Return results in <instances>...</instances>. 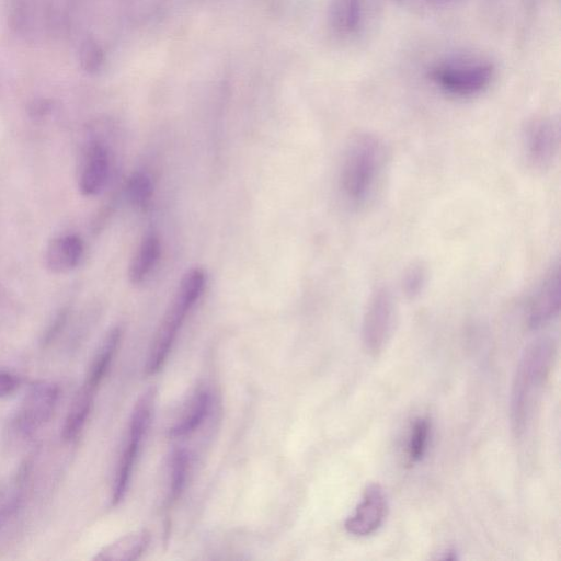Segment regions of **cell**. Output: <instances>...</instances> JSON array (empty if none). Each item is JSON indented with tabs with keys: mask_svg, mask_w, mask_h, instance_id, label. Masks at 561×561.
Here are the masks:
<instances>
[{
	"mask_svg": "<svg viewBox=\"0 0 561 561\" xmlns=\"http://www.w3.org/2000/svg\"><path fill=\"white\" fill-rule=\"evenodd\" d=\"M427 282V268L422 263H413L404 272L402 278V289L404 294L414 298L419 296Z\"/></svg>",
	"mask_w": 561,
	"mask_h": 561,
	"instance_id": "22",
	"label": "cell"
},
{
	"mask_svg": "<svg viewBox=\"0 0 561 561\" xmlns=\"http://www.w3.org/2000/svg\"><path fill=\"white\" fill-rule=\"evenodd\" d=\"M108 175L107 148L100 141H93L83 156L78 182L80 192L85 196L99 194L105 186Z\"/></svg>",
	"mask_w": 561,
	"mask_h": 561,
	"instance_id": "11",
	"label": "cell"
},
{
	"mask_svg": "<svg viewBox=\"0 0 561 561\" xmlns=\"http://www.w3.org/2000/svg\"><path fill=\"white\" fill-rule=\"evenodd\" d=\"M522 139L523 153L530 168L543 170L551 164L559 144V128L552 118L541 115L528 119Z\"/></svg>",
	"mask_w": 561,
	"mask_h": 561,
	"instance_id": "8",
	"label": "cell"
},
{
	"mask_svg": "<svg viewBox=\"0 0 561 561\" xmlns=\"http://www.w3.org/2000/svg\"><path fill=\"white\" fill-rule=\"evenodd\" d=\"M68 313H69L68 309L64 308L56 314V317L54 318L51 323L48 325L47 330L45 331V333L43 335L42 344L44 346L50 344L60 334L64 327L66 325V322L68 319Z\"/></svg>",
	"mask_w": 561,
	"mask_h": 561,
	"instance_id": "24",
	"label": "cell"
},
{
	"mask_svg": "<svg viewBox=\"0 0 561 561\" xmlns=\"http://www.w3.org/2000/svg\"><path fill=\"white\" fill-rule=\"evenodd\" d=\"M387 508L383 489L377 483H370L355 512L346 518L344 528L348 534L358 537L371 535L382 525Z\"/></svg>",
	"mask_w": 561,
	"mask_h": 561,
	"instance_id": "9",
	"label": "cell"
},
{
	"mask_svg": "<svg viewBox=\"0 0 561 561\" xmlns=\"http://www.w3.org/2000/svg\"><path fill=\"white\" fill-rule=\"evenodd\" d=\"M560 309V273L554 265L533 295L528 306V324L540 328L557 317Z\"/></svg>",
	"mask_w": 561,
	"mask_h": 561,
	"instance_id": "10",
	"label": "cell"
},
{
	"mask_svg": "<svg viewBox=\"0 0 561 561\" xmlns=\"http://www.w3.org/2000/svg\"><path fill=\"white\" fill-rule=\"evenodd\" d=\"M482 1H484V2H485V3H488V4H495V3H497L500 0H482Z\"/></svg>",
	"mask_w": 561,
	"mask_h": 561,
	"instance_id": "27",
	"label": "cell"
},
{
	"mask_svg": "<svg viewBox=\"0 0 561 561\" xmlns=\"http://www.w3.org/2000/svg\"><path fill=\"white\" fill-rule=\"evenodd\" d=\"M190 456L182 447L172 450L169 461V501H175L186 484Z\"/></svg>",
	"mask_w": 561,
	"mask_h": 561,
	"instance_id": "19",
	"label": "cell"
},
{
	"mask_svg": "<svg viewBox=\"0 0 561 561\" xmlns=\"http://www.w3.org/2000/svg\"><path fill=\"white\" fill-rule=\"evenodd\" d=\"M156 391L146 390L137 400L131 412L126 443L119 456L113 488L112 504H118L125 496L137 460L140 446L151 423L154 409Z\"/></svg>",
	"mask_w": 561,
	"mask_h": 561,
	"instance_id": "5",
	"label": "cell"
},
{
	"mask_svg": "<svg viewBox=\"0 0 561 561\" xmlns=\"http://www.w3.org/2000/svg\"><path fill=\"white\" fill-rule=\"evenodd\" d=\"M397 319V306L387 287L377 288L369 297L362 322V341L371 356L382 352L390 340Z\"/></svg>",
	"mask_w": 561,
	"mask_h": 561,
	"instance_id": "6",
	"label": "cell"
},
{
	"mask_svg": "<svg viewBox=\"0 0 561 561\" xmlns=\"http://www.w3.org/2000/svg\"><path fill=\"white\" fill-rule=\"evenodd\" d=\"M556 354L554 341L539 337L526 346L518 360L510 397L511 426L516 437H520L528 427L552 370Z\"/></svg>",
	"mask_w": 561,
	"mask_h": 561,
	"instance_id": "1",
	"label": "cell"
},
{
	"mask_svg": "<svg viewBox=\"0 0 561 561\" xmlns=\"http://www.w3.org/2000/svg\"><path fill=\"white\" fill-rule=\"evenodd\" d=\"M363 19V0H330L328 21L333 34L350 37L357 33Z\"/></svg>",
	"mask_w": 561,
	"mask_h": 561,
	"instance_id": "15",
	"label": "cell"
},
{
	"mask_svg": "<svg viewBox=\"0 0 561 561\" xmlns=\"http://www.w3.org/2000/svg\"><path fill=\"white\" fill-rule=\"evenodd\" d=\"M211 405L210 392L199 387L184 403L174 424L169 428L172 438L185 437L193 434L205 421Z\"/></svg>",
	"mask_w": 561,
	"mask_h": 561,
	"instance_id": "12",
	"label": "cell"
},
{
	"mask_svg": "<svg viewBox=\"0 0 561 561\" xmlns=\"http://www.w3.org/2000/svg\"><path fill=\"white\" fill-rule=\"evenodd\" d=\"M161 254L159 237L147 233L141 240L134 257L131 259L128 277L133 284H140L152 272Z\"/></svg>",
	"mask_w": 561,
	"mask_h": 561,
	"instance_id": "17",
	"label": "cell"
},
{
	"mask_svg": "<svg viewBox=\"0 0 561 561\" xmlns=\"http://www.w3.org/2000/svg\"><path fill=\"white\" fill-rule=\"evenodd\" d=\"M19 385V380L10 373L0 370V399L10 394Z\"/></svg>",
	"mask_w": 561,
	"mask_h": 561,
	"instance_id": "25",
	"label": "cell"
},
{
	"mask_svg": "<svg viewBox=\"0 0 561 561\" xmlns=\"http://www.w3.org/2000/svg\"><path fill=\"white\" fill-rule=\"evenodd\" d=\"M545 0H522L525 10L528 13L535 12L542 4Z\"/></svg>",
	"mask_w": 561,
	"mask_h": 561,
	"instance_id": "26",
	"label": "cell"
},
{
	"mask_svg": "<svg viewBox=\"0 0 561 561\" xmlns=\"http://www.w3.org/2000/svg\"><path fill=\"white\" fill-rule=\"evenodd\" d=\"M206 286L204 270H190L180 282L173 300L156 332L146 371L148 375L158 373L167 360L172 345L187 314L202 296Z\"/></svg>",
	"mask_w": 561,
	"mask_h": 561,
	"instance_id": "3",
	"label": "cell"
},
{
	"mask_svg": "<svg viewBox=\"0 0 561 561\" xmlns=\"http://www.w3.org/2000/svg\"><path fill=\"white\" fill-rule=\"evenodd\" d=\"M430 434V420L425 416L414 419L407 444V458L410 465L423 459L427 449Z\"/></svg>",
	"mask_w": 561,
	"mask_h": 561,
	"instance_id": "20",
	"label": "cell"
},
{
	"mask_svg": "<svg viewBox=\"0 0 561 561\" xmlns=\"http://www.w3.org/2000/svg\"><path fill=\"white\" fill-rule=\"evenodd\" d=\"M427 75L442 92L457 98H470L491 85L496 68L484 56L458 54L435 62Z\"/></svg>",
	"mask_w": 561,
	"mask_h": 561,
	"instance_id": "4",
	"label": "cell"
},
{
	"mask_svg": "<svg viewBox=\"0 0 561 561\" xmlns=\"http://www.w3.org/2000/svg\"><path fill=\"white\" fill-rule=\"evenodd\" d=\"M402 8L414 11H436L455 4L458 0H392Z\"/></svg>",
	"mask_w": 561,
	"mask_h": 561,
	"instance_id": "23",
	"label": "cell"
},
{
	"mask_svg": "<svg viewBox=\"0 0 561 561\" xmlns=\"http://www.w3.org/2000/svg\"><path fill=\"white\" fill-rule=\"evenodd\" d=\"M150 541V534L146 530H138L125 535L112 543L102 548L94 560L100 561H130L138 559L147 549Z\"/></svg>",
	"mask_w": 561,
	"mask_h": 561,
	"instance_id": "16",
	"label": "cell"
},
{
	"mask_svg": "<svg viewBox=\"0 0 561 561\" xmlns=\"http://www.w3.org/2000/svg\"><path fill=\"white\" fill-rule=\"evenodd\" d=\"M126 192L134 206L141 209L148 207L153 195L151 176L142 171L134 172L127 181Z\"/></svg>",
	"mask_w": 561,
	"mask_h": 561,
	"instance_id": "21",
	"label": "cell"
},
{
	"mask_svg": "<svg viewBox=\"0 0 561 561\" xmlns=\"http://www.w3.org/2000/svg\"><path fill=\"white\" fill-rule=\"evenodd\" d=\"M94 394L80 388L69 408L62 425L61 437L65 442L75 440L81 433L89 419Z\"/></svg>",
	"mask_w": 561,
	"mask_h": 561,
	"instance_id": "18",
	"label": "cell"
},
{
	"mask_svg": "<svg viewBox=\"0 0 561 561\" xmlns=\"http://www.w3.org/2000/svg\"><path fill=\"white\" fill-rule=\"evenodd\" d=\"M387 164V150L376 135L360 133L347 145L340 171V187L345 201L355 208L374 198Z\"/></svg>",
	"mask_w": 561,
	"mask_h": 561,
	"instance_id": "2",
	"label": "cell"
},
{
	"mask_svg": "<svg viewBox=\"0 0 561 561\" xmlns=\"http://www.w3.org/2000/svg\"><path fill=\"white\" fill-rule=\"evenodd\" d=\"M83 253V242L76 234H65L53 239L45 252L47 268L56 274L73 270Z\"/></svg>",
	"mask_w": 561,
	"mask_h": 561,
	"instance_id": "14",
	"label": "cell"
},
{
	"mask_svg": "<svg viewBox=\"0 0 561 561\" xmlns=\"http://www.w3.org/2000/svg\"><path fill=\"white\" fill-rule=\"evenodd\" d=\"M59 399V387L50 381L32 383L14 414L13 430L23 437L32 436L50 421Z\"/></svg>",
	"mask_w": 561,
	"mask_h": 561,
	"instance_id": "7",
	"label": "cell"
},
{
	"mask_svg": "<svg viewBox=\"0 0 561 561\" xmlns=\"http://www.w3.org/2000/svg\"><path fill=\"white\" fill-rule=\"evenodd\" d=\"M121 339L122 329L119 327H114L107 332L89 366L85 379L81 387L83 390L95 396V392L108 371Z\"/></svg>",
	"mask_w": 561,
	"mask_h": 561,
	"instance_id": "13",
	"label": "cell"
}]
</instances>
